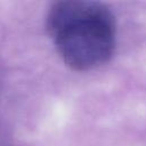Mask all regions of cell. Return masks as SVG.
Here are the masks:
<instances>
[{
    "label": "cell",
    "mask_w": 146,
    "mask_h": 146,
    "mask_svg": "<svg viewBox=\"0 0 146 146\" xmlns=\"http://www.w3.org/2000/svg\"><path fill=\"white\" fill-rule=\"evenodd\" d=\"M46 26L64 63L76 71L105 64L115 44V23L100 2L65 0L51 6Z\"/></svg>",
    "instance_id": "6da1fadb"
}]
</instances>
